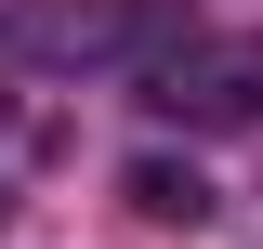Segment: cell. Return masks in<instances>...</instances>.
I'll return each mask as SVG.
<instances>
[{"instance_id": "cell-3", "label": "cell", "mask_w": 263, "mask_h": 249, "mask_svg": "<svg viewBox=\"0 0 263 249\" xmlns=\"http://www.w3.org/2000/svg\"><path fill=\"white\" fill-rule=\"evenodd\" d=\"M132 210H145V223H211V184H197V171H184V157H132Z\"/></svg>"}, {"instance_id": "cell-2", "label": "cell", "mask_w": 263, "mask_h": 249, "mask_svg": "<svg viewBox=\"0 0 263 249\" xmlns=\"http://www.w3.org/2000/svg\"><path fill=\"white\" fill-rule=\"evenodd\" d=\"M145 105L184 131H250L263 118V27H184L145 66Z\"/></svg>"}, {"instance_id": "cell-1", "label": "cell", "mask_w": 263, "mask_h": 249, "mask_svg": "<svg viewBox=\"0 0 263 249\" xmlns=\"http://www.w3.org/2000/svg\"><path fill=\"white\" fill-rule=\"evenodd\" d=\"M184 39V0H13L0 13V53L53 66V79H92V66H158Z\"/></svg>"}]
</instances>
